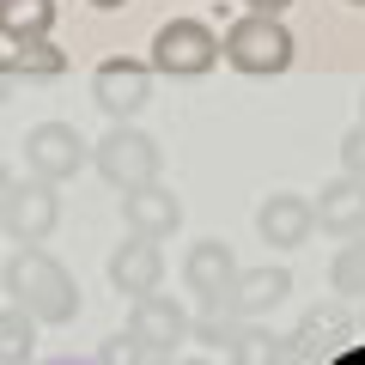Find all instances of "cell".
<instances>
[{"mask_svg":"<svg viewBox=\"0 0 365 365\" xmlns=\"http://www.w3.org/2000/svg\"><path fill=\"white\" fill-rule=\"evenodd\" d=\"M189 304L182 299H165V292H153V299H134L128 304V329L122 335L134 341V347H146L153 359H177V347L189 341Z\"/></svg>","mask_w":365,"mask_h":365,"instance_id":"obj_7","label":"cell"},{"mask_svg":"<svg viewBox=\"0 0 365 365\" xmlns=\"http://www.w3.org/2000/svg\"><path fill=\"white\" fill-rule=\"evenodd\" d=\"M6 195H13V177H6V165H0V201H6Z\"/></svg>","mask_w":365,"mask_h":365,"instance_id":"obj_25","label":"cell"},{"mask_svg":"<svg viewBox=\"0 0 365 365\" xmlns=\"http://www.w3.org/2000/svg\"><path fill=\"white\" fill-rule=\"evenodd\" d=\"M13 86H19V73H13V67H6V55H0V104L13 98Z\"/></svg>","mask_w":365,"mask_h":365,"instance_id":"obj_24","label":"cell"},{"mask_svg":"<svg viewBox=\"0 0 365 365\" xmlns=\"http://www.w3.org/2000/svg\"><path fill=\"white\" fill-rule=\"evenodd\" d=\"M256 232H262L268 250H299V244H311V232H317V207L304 195H268L262 213H256Z\"/></svg>","mask_w":365,"mask_h":365,"instance_id":"obj_10","label":"cell"},{"mask_svg":"<svg viewBox=\"0 0 365 365\" xmlns=\"http://www.w3.org/2000/svg\"><path fill=\"white\" fill-rule=\"evenodd\" d=\"M359 122H365V116H359Z\"/></svg>","mask_w":365,"mask_h":365,"instance_id":"obj_30","label":"cell"},{"mask_svg":"<svg viewBox=\"0 0 365 365\" xmlns=\"http://www.w3.org/2000/svg\"><path fill=\"white\" fill-rule=\"evenodd\" d=\"M158 280H165V256H158V244H146V237H128V244L110 256V287L122 292V299H153Z\"/></svg>","mask_w":365,"mask_h":365,"instance_id":"obj_13","label":"cell"},{"mask_svg":"<svg viewBox=\"0 0 365 365\" xmlns=\"http://www.w3.org/2000/svg\"><path fill=\"white\" fill-rule=\"evenodd\" d=\"M244 6H250V13H256V19H280V13H287V6H292V0H244Z\"/></svg>","mask_w":365,"mask_h":365,"instance_id":"obj_23","label":"cell"},{"mask_svg":"<svg viewBox=\"0 0 365 365\" xmlns=\"http://www.w3.org/2000/svg\"><path fill=\"white\" fill-rule=\"evenodd\" d=\"M353 6H365V0H353Z\"/></svg>","mask_w":365,"mask_h":365,"instance_id":"obj_28","label":"cell"},{"mask_svg":"<svg viewBox=\"0 0 365 365\" xmlns=\"http://www.w3.org/2000/svg\"><path fill=\"white\" fill-rule=\"evenodd\" d=\"M6 67H13L19 79H55L67 67V55L43 37V43H19V49H6Z\"/></svg>","mask_w":365,"mask_h":365,"instance_id":"obj_19","label":"cell"},{"mask_svg":"<svg viewBox=\"0 0 365 365\" xmlns=\"http://www.w3.org/2000/svg\"><path fill=\"white\" fill-rule=\"evenodd\" d=\"M98 365H170V359H153V353L134 347L128 335H116V341H104V347H98Z\"/></svg>","mask_w":365,"mask_h":365,"instance_id":"obj_21","label":"cell"},{"mask_svg":"<svg viewBox=\"0 0 365 365\" xmlns=\"http://www.w3.org/2000/svg\"><path fill=\"white\" fill-rule=\"evenodd\" d=\"M6 292H13V311H25L31 323H73L79 311L73 274L49 250H13L6 256Z\"/></svg>","mask_w":365,"mask_h":365,"instance_id":"obj_1","label":"cell"},{"mask_svg":"<svg viewBox=\"0 0 365 365\" xmlns=\"http://www.w3.org/2000/svg\"><path fill=\"white\" fill-rule=\"evenodd\" d=\"M220 43H225V61H232L237 73H287L292 67V31L280 25V19L244 13Z\"/></svg>","mask_w":365,"mask_h":365,"instance_id":"obj_5","label":"cell"},{"mask_svg":"<svg viewBox=\"0 0 365 365\" xmlns=\"http://www.w3.org/2000/svg\"><path fill=\"white\" fill-rule=\"evenodd\" d=\"M158 170H165V153H158V140L146 128H110L104 140H98V177L116 182L122 195H134V189H153Z\"/></svg>","mask_w":365,"mask_h":365,"instance_id":"obj_3","label":"cell"},{"mask_svg":"<svg viewBox=\"0 0 365 365\" xmlns=\"http://www.w3.org/2000/svg\"><path fill=\"white\" fill-rule=\"evenodd\" d=\"M170 365H207V359H170Z\"/></svg>","mask_w":365,"mask_h":365,"instance_id":"obj_27","label":"cell"},{"mask_svg":"<svg viewBox=\"0 0 365 365\" xmlns=\"http://www.w3.org/2000/svg\"><path fill=\"white\" fill-rule=\"evenodd\" d=\"M347 304L341 299H323L311 304V311L299 317V329H292V347H299V359H317V353H335L341 341H347Z\"/></svg>","mask_w":365,"mask_h":365,"instance_id":"obj_15","label":"cell"},{"mask_svg":"<svg viewBox=\"0 0 365 365\" xmlns=\"http://www.w3.org/2000/svg\"><path fill=\"white\" fill-rule=\"evenodd\" d=\"M341 177H359L365 182V122L347 128V140H341Z\"/></svg>","mask_w":365,"mask_h":365,"instance_id":"obj_22","label":"cell"},{"mask_svg":"<svg viewBox=\"0 0 365 365\" xmlns=\"http://www.w3.org/2000/svg\"><path fill=\"white\" fill-rule=\"evenodd\" d=\"M317 225L323 232H335L341 244H353V237H365V182L359 177H335L317 189Z\"/></svg>","mask_w":365,"mask_h":365,"instance_id":"obj_12","label":"cell"},{"mask_svg":"<svg viewBox=\"0 0 365 365\" xmlns=\"http://www.w3.org/2000/svg\"><path fill=\"white\" fill-rule=\"evenodd\" d=\"M122 220H128V237L165 244V237L182 225V201L170 195L165 182H153V189H134V195H122Z\"/></svg>","mask_w":365,"mask_h":365,"instance_id":"obj_11","label":"cell"},{"mask_svg":"<svg viewBox=\"0 0 365 365\" xmlns=\"http://www.w3.org/2000/svg\"><path fill=\"white\" fill-rule=\"evenodd\" d=\"M37 353V323L25 311H0V365H31Z\"/></svg>","mask_w":365,"mask_h":365,"instance_id":"obj_20","label":"cell"},{"mask_svg":"<svg viewBox=\"0 0 365 365\" xmlns=\"http://www.w3.org/2000/svg\"><path fill=\"white\" fill-rule=\"evenodd\" d=\"M329 287H335V299H365V237H353V244H341V256L329 262Z\"/></svg>","mask_w":365,"mask_h":365,"instance_id":"obj_18","label":"cell"},{"mask_svg":"<svg viewBox=\"0 0 365 365\" xmlns=\"http://www.w3.org/2000/svg\"><path fill=\"white\" fill-rule=\"evenodd\" d=\"M292 299V274L280 268V262H262V268H244L232 287V317H244V323H256V317H268L274 304Z\"/></svg>","mask_w":365,"mask_h":365,"instance_id":"obj_14","label":"cell"},{"mask_svg":"<svg viewBox=\"0 0 365 365\" xmlns=\"http://www.w3.org/2000/svg\"><path fill=\"white\" fill-rule=\"evenodd\" d=\"M237 256L232 244H220V237H201V244H189V256H182V287L195 292V317H232V287H237ZM244 323V317H237Z\"/></svg>","mask_w":365,"mask_h":365,"instance_id":"obj_2","label":"cell"},{"mask_svg":"<svg viewBox=\"0 0 365 365\" xmlns=\"http://www.w3.org/2000/svg\"><path fill=\"white\" fill-rule=\"evenodd\" d=\"M225 61V43L213 37L201 19H170L153 37V73H177V79H201Z\"/></svg>","mask_w":365,"mask_h":365,"instance_id":"obj_4","label":"cell"},{"mask_svg":"<svg viewBox=\"0 0 365 365\" xmlns=\"http://www.w3.org/2000/svg\"><path fill=\"white\" fill-rule=\"evenodd\" d=\"M359 323H365V311H359Z\"/></svg>","mask_w":365,"mask_h":365,"instance_id":"obj_29","label":"cell"},{"mask_svg":"<svg viewBox=\"0 0 365 365\" xmlns=\"http://www.w3.org/2000/svg\"><path fill=\"white\" fill-rule=\"evenodd\" d=\"M232 365H299V347H292V335H274L268 323H244L232 335Z\"/></svg>","mask_w":365,"mask_h":365,"instance_id":"obj_16","label":"cell"},{"mask_svg":"<svg viewBox=\"0 0 365 365\" xmlns=\"http://www.w3.org/2000/svg\"><path fill=\"white\" fill-rule=\"evenodd\" d=\"M86 158H91V146L79 140V128L73 122H37V128L25 134V165H31V182H67V177H79L86 170Z\"/></svg>","mask_w":365,"mask_h":365,"instance_id":"obj_8","label":"cell"},{"mask_svg":"<svg viewBox=\"0 0 365 365\" xmlns=\"http://www.w3.org/2000/svg\"><path fill=\"white\" fill-rule=\"evenodd\" d=\"M55 220H61V195L49 182H13V195L0 201V232L19 250H37L55 232Z\"/></svg>","mask_w":365,"mask_h":365,"instance_id":"obj_9","label":"cell"},{"mask_svg":"<svg viewBox=\"0 0 365 365\" xmlns=\"http://www.w3.org/2000/svg\"><path fill=\"white\" fill-rule=\"evenodd\" d=\"M91 6H128V0H91Z\"/></svg>","mask_w":365,"mask_h":365,"instance_id":"obj_26","label":"cell"},{"mask_svg":"<svg viewBox=\"0 0 365 365\" xmlns=\"http://www.w3.org/2000/svg\"><path fill=\"white\" fill-rule=\"evenodd\" d=\"M55 25V0H0V31L13 43H43Z\"/></svg>","mask_w":365,"mask_h":365,"instance_id":"obj_17","label":"cell"},{"mask_svg":"<svg viewBox=\"0 0 365 365\" xmlns=\"http://www.w3.org/2000/svg\"><path fill=\"white\" fill-rule=\"evenodd\" d=\"M91 98L116 128H128L146 104H153V61H134V55H110L98 73H91Z\"/></svg>","mask_w":365,"mask_h":365,"instance_id":"obj_6","label":"cell"}]
</instances>
